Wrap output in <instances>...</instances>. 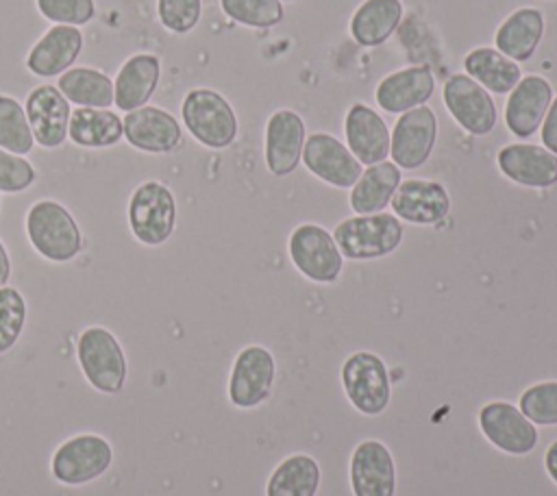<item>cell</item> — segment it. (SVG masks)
<instances>
[{"instance_id":"cell-1","label":"cell","mask_w":557,"mask_h":496,"mask_svg":"<svg viewBox=\"0 0 557 496\" xmlns=\"http://www.w3.org/2000/svg\"><path fill=\"white\" fill-rule=\"evenodd\" d=\"M30 246L52 263H67L83 250V235L74 215L57 200H37L26 213Z\"/></svg>"},{"instance_id":"cell-2","label":"cell","mask_w":557,"mask_h":496,"mask_svg":"<svg viewBox=\"0 0 557 496\" xmlns=\"http://www.w3.org/2000/svg\"><path fill=\"white\" fill-rule=\"evenodd\" d=\"M181 117L191 137L213 150L228 148L239 131L235 109L215 89L194 87L181 102Z\"/></svg>"},{"instance_id":"cell-3","label":"cell","mask_w":557,"mask_h":496,"mask_svg":"<svg viewBox=\"0 0 557 496\" xmlns=\"http://www.w3.org/2000/svg\"><path fill=\"white\" fill-rule=\"evenodd\" d=\"M333 239L342 252V257L352 261L381 259L394 252L403 241V224L392 213H368L342 220Z\"/></svg>"},{"instance_id":"cell-4","label":"cell","mask_w":557,"mask_h":496,"mask_svg":"<svg viewBox=\"0 0 557 496\" xmlns=\"http://www.w3.org/2000/svg\"><path fill=\"white\" fill-rule=\"evenodd\" d=\"M128 226L144 246L165 244L176 226V200L161 181L139 183L128 198Z\"/></svg>"},{"instance_id":"cell-5","label":"cell","mask_w":557,"mask_h":496,"mask_svg":"<svg viewBox=\"0 0 557 496\" xmlns=\"http://www.w3.org/2000/svg\"><path fill=\"white\" fill-rule=\"evenodd\" d=\"M78 363L89 385L102 394H117L126 383V357L111 331L87 326L76 342Z\"/></svg>"},{"instance_id":"cell-6","label":"cell","mask_w":557,"mask_h":496,"mask_svg":"<svg viewBox=\"0 0 557 496\" xmlns=\"http://www.w3.org/2000/svg\"><path fill=\"white\" fill-rule=\"evenodd\" d=\"M342 383L350 405L363 416H379L392 398V383L383 359L374 352H352L342 365Z\"/></svg>"},{"instance_id":"cell-7","label":"cell","mask_w":557,"mask_h":496,"mask_svg":"<svg viewBox=\"0 0 557 496\" xmlns=\"http://www.w3.org/2000/svg\"><path fill=\"white\" fill-rule=\"evenodd\" d=\"M111 444L96 433H81L63 444L52 455V476L63 485H85L111 468Z\"/></svg>"},{"instance_id":"cell-8","label":"cell","mask_w":557,"mask_h":496,"mask_svg":"<svg viewBox=\"0 0 557 496\" xmlns=\"http://www.w3.org/2000/svg\"><path fill=\"white\" fill-rule=\"evenodd\" d=\"M289 259L296 270L313 283H335L344 257L333 235L318 224H300L289 235Z\"/></svg>"},{"instance_id":"cell-9","label":"cell","mask_w":557,"mask_h":496,"mask_svg":"<svg viewBox=\"0 0 557 496\" xmlns=\"http://www.w3.org/2000/svg\"><path fill=\"white\" fill-rule=\"evenodd\" d=\"M444 104L455 122L474 137L494 131L498 111L485 87L468 74H455L444 83Z\"/></svg>"},{"instance_id":"cell-10","label":"cell","mask_w":557,"mask_h":496,"mask_svg":"<svg viewBox=\"0 0 557 496\" xmlns=\"http://www.w3.org/2000/svg\"><path fill=\"white\" fill-rule=\"evenodd\" d=\"M437 139V117L422 104L405 111L389 135L392 161L403 170H416L426 163Z\"/></svg>"},{"instance_id":"cell-11","label":"cell","mask_w":557,"mask_h":496,"mask_svg":"<svg viewBox=\"0 0 557 496\" xmlns=\"http://www.w3.org/2000/svg\"><path fill=\"white\" fill-rule=\"evenodd\" d=\"M274 357L263 346H246L235 357L231 379H228V398L239 409H252L270 398L274 385Z\"/></svg>"},{"instance_id":"cell-12","label":"cell","mask_w":557,"mask_h":496,"mask_svg":"<svg viewBox=\"0 0 557 496\" xmlns=\"http://www.w3.org/2000/svg\"><path fill=\"white\" fill-rule=\"evenodd\" d=\"M122 131L128 146L148 154L174 152L183 141L178 120L170 111L152 104L128 111L122 117Z\"/></svg>"},{"instance_id":"cell-13","label":"cell","mask_w":557,"mask_h":496,"mask_svg":"<svg viewBox=\"0 0 557 496\" xmlns=\"http://www.w3.org/2000/svg\"><path fill=\"white\" fill-rule=\"evenodd\" d=\"M479 429L498 450L507 455H527L537 444V429L511 402L492 400L479 411Z\"/></svg>"},{"instance_id":"cell-14","label":"cell","mask_w":557,"mask_h":496,"mask_svg":"<svg viewBox=\"0 0 557 496\" xmlns=\"http://www.w3.org/2000/svg\"><path fill=\"white\" fill-rule=\"evenodd\" d=\"M24 111L37 146L52 150L65 144L72 111L57 85H37L30 89L24 100Z\"/></svg>"},{"instance_id":"cell-15","label":"cell","mask_w":557,"mask_h":496,"mask_svg":"<svg viewBox=\"0 0 557 496\" xmlns=\"http://www.w3.org/2000/svg\"><path fill=\"white\" fill-rule=\"evenodd\" d=\"M302 161L313 176L342 189L352 187L363 172L357 157L329 133H313L307 137Z\"/></svg>"},{"instance_id":"cell-16","label":"cell","mask_w":557,"mask_h":496,"mask_svg":"<svg viewBox=\"0 0 557 496\" xmlns=\"http://www.w3.org/2000/svg\"><path fill=\"white\" fill-rule=\"evenodd\" d=\"M85 46V35L78 26L52 24L28 50L26 70L39 78H52L67 72Z\"/></svg>"},{"instance_id":"cell-17","label":"cell","mask_w":557,"mask_h":496,"mask_svg":"<svg viewBox=\"0 0 557 496\" xmlns=\"http://www.w3.org/2000/svg\"><path fill=\"white\" fill-rule=\"evenodd\" d=\"M350 487L355 496H394L396 468L387 446L363 439L350 455Z\"/></svg>"},{"instance_id":"cell-18","label":"cell","mask_w":557,"mask_h":496,"mask_svg":"<svg viewBox=\"0 0 557 496\" xmlns=\"http://www.w3.org/2000/svg\"><path fill=\"white\" fill-rule=\"evenodd\" d=\"M305 146V122L292 109L274 111L265 124V165L274 176L292 174Z\"/></svg>"},{"instance_id":"cell-19","label":"cell","mask_w":557,"mask_h":496,"mask_svg":"<svg viewBox=\"0 0 557 496\" xmlns=\"http://www.w3.org/2000/svg\"><path fill=\"white\" fill-rule=\"evenodd\" d=\"M389 202L396 218L420 226L437 224L450 211V196L444 185L424 178L400 183Z\"/></svg>"},{"instance_id":"cell-20","label":"cell","mask_w":557,"mask_h":496,"mask_svg":"<svg viewBox=\"0 0 557 496\" xmlns=\"http://www.w3.org/2000/svg\"><path fill=\"white\" fill-rule=\"evenodd\" d=\"M553 102V87L542 76H524L509 91V100L505 104V124L516 137H531Z\"/></svg>"},{"instance_id":"cell-21","label":"cell","mask_w":557,"mask_h":496,"mask_svg":"<svg viewBox=\"0 0 557 496\" xmlns=\"http://www.w3.org/2000/svg\"><path fill=\"white\" fill-rule=\"evenodd\" d=\"M161 80V59L152 52L131 54L113 78V104L128 113L144 107Z\"/></svg>"},{"instance_id":"cell-22","label":"cell","mask_w":557,"mask_h":496,"mask_svg":"<svg viewBox=\"0 0 557 496\" xmlns=\"http://www.w3.org/2000/svg\"><path fill=\"white\" fill-rule=\"evenodd\" d=\"M498 170L524 187H553L557 183V154L535 144H509L496 157Z\"/></svg>"},{"instance_id":"cell-23","label":"cell","mask_w":557,"mask_h":496,"mask_svg":"<svg viewBox=\"0 0 557 496\" xmlns=\"http://www.w3.org/2000/svg\"><path fill=\"white\" fill-rule=\"evenodd\" d=\"M348 150L363 165L381 163L389 157V131L383 117L363 102H355L344 120Z\"/></svg>"},{"instance_id":"cell-24","label":"cell","mask_w":557,"mask_h":496,"mask_svg":"<svg viewBox=\"0 0 557 496\" xmlns=\"http://www.w3.org/2000/svg\"><path fill=\"white\" fill-rule=\"evenodd\" d=\"M435 91V76L426 65L403 67L387 74L374 91L376 104L387 113H405L422 107Z\"/></svg>"},{"instance_id":"cell-25","label":"cell","mask_w":557,"mask_h":496,"mask_svg":"<svg viewBox=\"0 0 557 496\" xmlns=\"http://www.w3.org/2000/svg\"><path fill=\"white\" fill-rule=\"evenodd\" d=\"M544 35V15L540 9L522 7L505 17L496 30V50L511 61H529Z\"/></svg>"},{"instance_id":"cell-26","label":"cell","mask_w":557,"mask_h":496,"mask_svg":"<svg viewBox=\"0 0 557 496\" xmlns=\"http://www.w3.org/2000/svg\"><path fill=\"white\" fill-rule=\"evenodd\" d=\"M398 185L400 168L394 161L368 165L350 189V209L357 215L381 213L389 204Z\"/></svg>"},{"instance_id":"cell-27","label":"cell","mask_w":557,"mask_h":496,"mask_svg":"<svg viewBox=\"0 0 557 496\" xmlns=\"http://www.w3.org/2000/svg\"><path fill=\"white\" fill-rule=\"evenodd\" d=\"M403 20L400 0H363L350 17V35L359 46L385 44Z\"/></svg>"},{"instance_id":"cell-28","label":"cell","mask_w":557,"mask_h":496,"mask_svg":"<svg viewBox=\"0 0 557 496\" xmlns=\"http://www.w3.org/2000/svg\"><path fill=\"white\" fill-rule=\"evenodd\" d=\"M67 137L81 148H111L122 137V117L111 109L76 107L70 113Z\"/></svg>"},{"instance_id":"cell-29","label":"cell","mask_w":557,"mask_h":496,"mask_svg":"<svg viewBox=\"0 0 557 496\" xmlns=\"http://www.w3.org/2000/svg\"><path fill=\"white\" fill-rule=\"evenodd\" d=\"M463 67L472 80L494 94H509L520 80L516 61L496 48H474L463 57Z\"/></svg>"},{"instance_id":"cell-30","label":"cell","mask_w":557,"mask_h":496,"mask_svg":"<svg viewBox=\"0 0 557 496\" xmlns=\"http://www.w3.org/2000/svg\"><path fill=\"white\" fill-rule=\"evenodd\" d=\"M57 87L76 107L109 109L113 104V78L98 67H70L59 76Z\"/></svg>"},{"instance_id":"cell-31","label":"cell","mask_w":557,"mask_h":496,"mask_svg":"<svg viewBox=\"0 0 557 496\" xmlns=\"http://www.w3.org/2000/svg\"><path fill=\"white\" fill-rule=\"evenodd\" d=\"M320 466L309 455H289L268 479L265 496H315Z\"/></svg>"},{"instance_id":"cell-32","label":"cell","mask_w":557,"mask_h":496,"mask_svg":"<svg viewBox=\"0 0 557 496\" xmlns=\"http://www.w3.org/2000/svg\"><path fill=\"white\" fill-rule=\"evenodd\" d=\"M0 148L22 157L35 148V137L26 111L9 94H0Z\"/></svg>"},{"instance_id":"cell-33","label":"cell","mask_w":557,"mask_h":496,"mask_svg":"<svg viewBox=\"0 0 557 496\" xmlns=\"http://www.w3.org/2000/svg\"><path fill=\"white\" fill-rule=\"evenodd\" d=\"M220 7L226 17L250 28H272L285 15L281 0H220Z\"/></svg>"},{"instance_id":"cell-34","label":"cell","mask_w":557,"mask_h":496,"mask_svg":"<svg viewBox=\"0 0 557 496\" xmlns=\"http://www.w3.org/2000/svg\"><path fill=\"white\" fill-rule=\"evenodd\" d=\"M26 322V300L15 287H0V355L9 352Z\"/></svg>"},{"instance_id":"cell-35","label":"cell","mask_w":557,"mask_h":496,"mask_svg":"<svg viewBox=\"0 0 557 496\" xmlns=\"http://www.w3.org/2000/svg\"><path fill=\"white\" fill-rule=\"evenodd\" d=\"M518 409L533 424L555 426L557 424V381H542L527 387L520 396Z\"/></svg>"},{"instance_id":"cell-36","label":"cell","mask_w":557,"mask_h":496,"mask_svg":"<svg viewBox=\"0 0 557 496\" xmlns=\"http://www.w3.org/2000/svg\"><path fill=\"white\" fill-rule=\"evenodd\" d=\"M202 15V0H157V20L159 24L174 33H191Z\"/></svg>"},{"instance_id":"cell-37","label":"cell","mask_w":557,"mask_h":496,"mask_svg":"<svg viewBox=\"0 0 557 496\" xmlns=\"http://www.w3.org/2000/svg\"><path fill=\"white\" fill-rule=\"evenodd\" d=\"M35 7L50 24L85 26L96 17V0H35Z\"/></svg>"},{"instance_id":"cell-38","label":"cell","mask_w":557,"mask_h":496,"mask_svg":"<svg viewBox=\"0 0 557 496\" xmlns=\"http://www.w3.org/2000/svg\"><path fill=\"white\" fill-rule=\"evenodd\" d=\"M37 181L35 165L22 157L0 148V191L20 194Z\"/></svg>"},{"instance_id":"cell-39","label":"cell","mask_w":557,"mask_h":496,"mask_svg":"<svg viewBox=\"0 0 557 496\" xmlns=\"http://www.w3.org/2000/svg\"><path fill=\"white\" fill-rule=\"evenodd\" d=\"M542 144L546 146V150L557 154V98H553L542 120Z\"/></svg>"},{"instance_id":"cell-40","label":"cell","mask_w":557,"mask_h":496,"mask_svg":"<svg viewBox=\"0 0 557 496\" xmlns=\"http://www.w3.org/2000/svg\"><path fill=\"white\" fill-rule=\"evenodd\" d=\"M544 468L548 472V476L557 483V442H553L546 452H544Z\"/></svg>"},{"instance_id":"cell-41","label":"cell","mask_w":557,"mask_h":496,"mask_svg":"<svg viewBox=\"0 0 557 496\" xmlns=\"http://www.w3.org/2000/svg\"><path fill=\"white\" fill-rule=\"evenodd\" d=\"M9 276H11V259H9V252H7L4 244L0 241V287L7 285Z\"/></svg>"},{"instance_id":"cell-42","label":"cell","mask_w":557,"mask_h":496,"mask_svg":"<svg viewBox=\"0 0 557 496\" xmlns=\"http://www.w3.org/2000/svg\"><path fill=\"white\" fill-rule=\"evenodd\" d=\"M285 2H294V0H285Z\"/></svg>"}]
</instances>
